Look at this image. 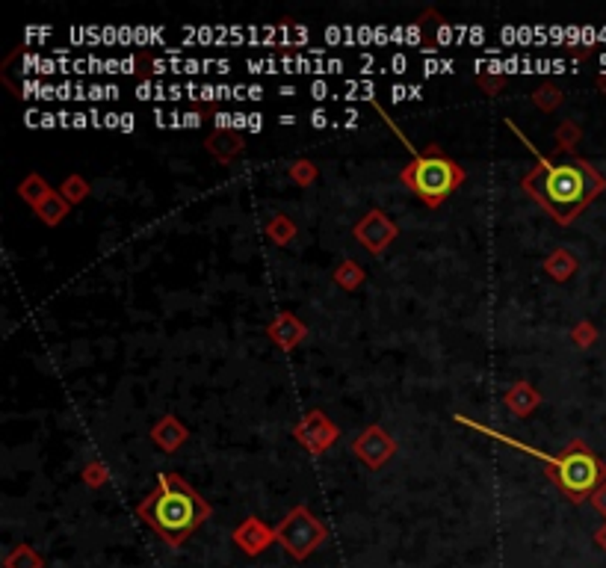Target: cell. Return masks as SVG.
<instances>
[{
	"mask_svg": "<svg viewBox=\"0 0 606 568\" xmlns=\"http://www.w3.org/2000/svg\"><path fill=\"white\" fill-rule=\"evenodd\" d=\"M520 187H524L556 222L571 225L580 213L603 193L606 181L589 160H580V157L544 160L541 157V163L532 166L524 175Z\"/></svg>",
	"mask_w": 606,
	"mask_h": 568,
	"instance_id": "obj_1",
	"label": "cell"
},
{
	"mask_svg": "<svg viewBox=\"0 0 606 568\" xmlns=\"http://www.w3.org/2000/svg\"><path fill=\"white\" fill-rule=\"evenodd\" d=\"M456 421L470 426V430H477V432L491 435V438H497V441H503L509 447L520 450V453L536 456L539 462H544V465H548V477L553 480V485L568 497V501H574V503L586 501V497H591L606 482V465L601 462V456L591 453L589 444H583V441H571L560 456H550V453H544V450L520 444V441H515V438H509V435L491 432L489 426H482V423L470 421V418H461V414H459Z\"/></svg>",
	"mask_w": 606,
	"mask_h": 568,
	"instance_id": "obj_2",
	"label": "cell"
},
{
	"mask_svg": "<svg viewBox=\"0 0 606 568\" xmlns=\"http://www.w3.org/2000/svg\"><path fill=\"white\" fill-rule=\"evenodd\" d=\"M139 515L148 521V527L160 539L169 544H181L210 515V506L193 485L184 482L177 473L166 471L157 477V489L142 497Z\"/></svg>",
	"mask_w": 606,
	"mask_h": 568,
	"instance_id": "obj_3",
	"label": "cell"
},
{
	"mask_svg": "<svg viewBox=\"0 0 606 568\" xmlns=\"http://www.w3.org/2000/svg\"><path fill=\"white\" fill-rule=\"evenodd\" d=\"M399 181L418 196L426 208H441L449 193H456L465 181V169L447 157L438 142H429L426 151L414 154V160L402 166Z\"/></svg>",
	"mask_w": 606,
	"mask_h": 568,
	"instance_id": "obj_4",
	"label": "cell"
},
{
	"mask_svg": "<svg viewBox=\"0 0 606 568\" xmlns=\"http://www.w3.org/2000/svg\"><path fill=\"white\" fill-rule=\"evenodd\" d=\"M276 539L296 556V560H305V556L326 539V530L314 518V512H308V506H293L290 515L278 524Z\"/></svg>",
	"mask_w": 606,
	"mask_h": 568,
	"instance_id": "obj_5",
	"label": "cell"
},
{
	"mask_svg": "<svg viewBox=\"0 0 606 568\" xmlns=\"http://www.w3.org/2000/svg\"><path fill=\"white\" fill-rule=\"evenodd\" d=\"M352 234L370 255H382V252H388V246L399 237V228L385 210H367L364 217L355 222Z\"/></svg>",
	"mask_w": 606,
	"mask_h": 568,
	"instance_id": "obj_6",
	"label": "cell"
},
{
	"mask_svg": "<svg viewBox=\"0 0 606 568\" xmlns=\"http://www.w3.org/2000/svg\"><path fill=\"white\" fill-rule=\"evenodd\" d=\"M293 438L308 450V453L323 456L326 450L340 438V426L331 423L319 409H314V411H308L305 418L293 426Z\"/></svg>",
	"mask_w": 606,
	"mask_h": 568,
	"instance_id": "obj_7",
	"label": "cell"
},
{
	"mask_svg": "<svg viewBox=\"0 0 606 568\" xmlns=\"http://www.w3.org/2000/svg\"><path fill=\"white\" fill-rule=\"evenodd\" d=\"M352 450H355V456H359L367 468L379 471V468H385L390 459H394L397 441L382 430V426L373 423V426H367V430H364L359 438H355Z\"/></svg>",
	"mask_w": 606,
	"mask_h": 568,
	"instance_id": "obj_8",
	"label": "cell"
},
{
	"mask_svg": "<svg viewBox=\"0 0 606 568\" xmlns=\"http://www.w3.org/2000/svg\"><path fill=\"white\" fill-rule=\"evenodd\" d=\"M267 338L276 343L278 350L284 352H293L299 343L308 338V326L302 323L299 317H296L293 311H278L276 317L269 320L267 326Z\"/></svg>",
	"mask_w": 606,
	"mask_h": 568,
	"instance_id": "obj_9",
	"label": "cell"
},
{
	"mask_svg": "<svg viewBox=\"0 0 606 568\" xmlns=\"http://www.w3.org/2000/svg\"><path fill=\"white\" fill-rule=\"evenodd\" d=\"M272 539H276V530H269L264 521H258V518H246L243 524L234 530V542L252 556L264 551L267 544H272Z\"/></svg>",
	"mask_w": 606,
	"mask_h": 568,
	"instance_id": "obj_10",
	"label": "cell"
},
{
	"mask_svg": "<svg viewBox=\"0 0 606 568\" xmlns=\"http://www.w3.org/2000/svg\"><path fill=\"white\" fill-rule=\"evenodd\" d=\"M205 148H207L219 163H231V160H237V157L243 154L246 142H243V137L237 134L234 127H219V130H213V134L205 139Z\"/></svg>",
	"mask_w": 606,
	"mask_h": 568,
	"instance_id": "obj_11",
	"label": "cell"
},
{
	"mask_svg": "<svg viewBox=\"0 0 606 568\" xmlns=\"http://www.w3.org/2000/svg\"><path fill=\"white\" fill-rule=\"evenodd\" d=\"M503 402H506V409L515 414V418H530V414L541 406V394H539L532 382L520 379V382H515V385L503 394Z\"/></svg>",
	"mask_w": 606,
	"mask_h": 568,
	"instance_id": "obj_12",
	"label": "cell"
},
{
	"mask_svg": "<svg viewBox=\"0 0 606 568\" xmlns=\"http://www.w3.org/2000/svg\"><path fill=\"white\" fill-rule=\"evenodd\" d=\"M187 438H189V430L175 418V414H166V418H160L151 426V441L157 444L163 453H175Z\"/></svg>",
	"mask_w": 606,
	"mask_h": 568,
	"instance_id": "obj_13",
	"label": "cell"
},
{
	"mask_svg": "<svg viewBox=\"0 0 606 568\" xmlns=\"http://www.w3.org/2000/svg\"><path fill=\"white\" fill-rule=\"evenodd\" d=\"M577 255L568 252V248H553V252L544 258V272L556 281H568L577 272Z\"/></svg>",
	"mask_w": 606,
	"mask_h": 568,
	"instance_id": "obj_14",
	"label": "cell"
},
{
	"mask_svg": "<svg viewBox=\"0 0 606 568\" xmlns=\"http://www.w3.org/2000/svg\"><path fill=\"white\" fill-rule=\"evenodd\" d=\"M51 193H54V187L47 184L39 172H30V175L18 184V196H21L24 201H27L30 208H39L42 201H45L47 196H51Z\"/></svg>",
	"mask_w": 606,
	"mask_h": 568,
	"instance_id": "obj_15",
	"label": "cell"
},
{
	"mask_svg": "<svg viewBox=\"0 0 606 568\" xmlns=\"http://www.w3.org/2000/svg\"><path fill=\"white\" fill-rule=\"evenodd\" d=\"M68 208H71L68 201H66L63 196H59L56 189H54V193L47 196V198L42 201L39 208H33V210H35V217H39V219H42V222L47 225V228H56V225L66 219Z\"/></svg>",
	"mask_w": 606,
	"mask_h": 568,
	"instance_id": "obj_16",
	"label": "cell"
},
{
	"mask_svg": "<svg viewBox=\"0 0 606 568\" xmlns=\"http://www.w3.org/2000/svg\"><path fill=\"white\" fill-rule=\"evenodd\" d=\"M264 234L276 246H288V243H293V237H296V222L290 217H284V213H272V217L267 219V225H264Z\"/></svg>",
	"mask_w": 606,
	"mask_h": 568,
	"instance_id": "obj_17",
	"label": "cell"
},
{
	"mask_svg": "<svg viewBox=\"0 0 606 568\" xmlns=\"http://www.w3.org/2000/svg\"><path fill=\"white\" fill-rule=\"evenodd\" d=\"M331 279H335V284H340V288L347 290V293H352V290H359L361 284H364L367 272L359 264H355V260H340V264L335 267V272H331Z\"/></svg>",
	"mask_w": 606,
	"mask_h": 568,
	"instance_id": "obj_18",
	"label": "cell"
},
{
	"mask_svg": "<svg viewBox=\"0 0 606 568\" xmlns=\"http://www.w3.org/2000/svg\"><path fill=\"white\" fill-rule=\"evenodd\" d=\"M553 139H556V148H553V157H560V154H574L577 142L583 139V130H580L577 122H565L553 130Z\"/></svg>",
	"mask_w": 606,
	"mask_h": 568,
	"instance_id": "obj_19",
	"label": "cell"
},
{
	"mask_svg": "<svg viewBox=\"0 0 606 568\" xmlns=\"http://www.w3.org/2000/svg\"><path fill=\"white\" fill-rule=\"evenodd\" d=\"M441 15H438L435 9H426L423 15L418 18V24H414V33H420V47L423 51H435L438 42H435V30L441 27Z\"/></svg>",
	"mask_w": 606,
	"mask_h": 568,
	"instance_id": "obj_20",
	"label": "cell"
},
{
	"mask_svg": "<svg viewBox=\"0 0 606 568\" xmlns=\"http://www.w3.org/2000/svg\"><path fill=\"white\" fill-rule=\"evenodd\" d=\"M562 101H565V95L560 86H553V83H544V86L532 92V104H536L541 113H556L562 106Z\"/></svg>",
	"mask_w": 606,
	"mask_h": 568,
	"instance_id": "obj_21",
	"label": "cell"
},
{
	"mask_svg": "<svg viewBox=\"0 0 606 568\" xmlns=\"http://www.w3.org/2000/svg\"><path fill=\"white\" fill-rule=\"evenodd\" d=\"M89 193H92V187L83 175H68L63 187H59V196H63L68 205H80V201L89 198Z\"/></svg>",
	"mask_w": 606,
	"mask_h": 568,
	"instance_id": "obj_22",
	"label": "cell"
},
{
	"mask_svg": "<svg viewBox=\"0 0 606 568\" xmlns=\"http://www.w3.org/2000/svg\"><path fill=\"white\" fill-rule=\"evenodd\" d=\"M288 178L296 184V187H311L317 178H319V169H317V163L314 160H293L290 166H288Z\"/></svg>",
	"mask_w": 606,
	"mask_h": 568,
	"instance_id": "obj_23",
	"label": "cell"
},
{
	"mask_svg": "<svg viewBox=\"0 0 606 568\" xmlns=\"http://www.w3.org/2000/svg\"><path fill=\"white\" fill-rule=\"evenodd\" d=\"M106 480H110V471H106L101 459H95L83 468V482H86L89 489H101V485H106Z\"/></svg>",
	"mask_w": 606,
	"mask_h": 568,
	"instance_id": "obj_24",
	"label": "cell"
},
{
	"mask_svg": "<svg viewBox=\"0 0 606 568\" xmlns=\"http://www.w3.org/2000/svg\"><path fill=\"white\" fill-rule=\"evenodd\" d=\"M571 340L577 343L580 350H589L591 343L598 340V329H595V323H589V320H580V323L571 329Z\"/></svg>",
	"mask_w": 606,
	"mask_h": 568,
	"instance_id": "obj_25",
	"label": "cell"
},
{
	"mask_svg": "<svg viewBox=\"0 0 606 568\" xmlns=\"http://www.w3.org/2000/svg\"><path fill=\"white\" fill-rule=\"evenodd\" d=\"M6 568H42V563H39V556L27 548V544H21V548H15L9 553Z\"/></svg>",
	"mask_w": 606,
	"mask_h": 568,
	"instance_id": "obj_26",
	"label": "cell"
},
{
	"mask_svg": "<svg viewBox=\"0 0 606 568\" xmlns=\"http://www.w3.org/2000/svg\"><path fill=\"white\" fill-rule=\"evenodd\" d=\"M477 83H480V86L489 92V95H497V92L506 86V77H503V75H485V71H480Z\"/></svg>",
	"mask_w": 606,
	"mask_h": 568,
	"instance_id": "obj_27",
	"label": "cell"
},
{
	"mask_svg": "<svg viewBox=\"0 0 606 568\" xmlns=\"http://www.w3.org/2000/svg\"><path fill=\"white\" fill-rule=\"evenodd\" d=\"M591 501H595V506H598V512H601V515L606 518V482L601 485V489H598L595 494H591Z\"/></svg>",
	"mask_w": 606,
	"mask_h": 568,
	"instance_id": "obj_28",
	"label": "cell"
},
{
	"mask_svg": "<svg viewBox=\"0 0 606 568\" xmlns=\"http://www.w3.org/2000/svg\"><path fill=\"white\" fill-rule=\"evenodd\" d=\"M598 544H601V548L606 551V524H603V527L598 530Z\"/></svg>",
	"mask_w": 606,
	"mask_h": 568,
	"instance_id": "obj_29",
	"label": "cell"
},
{
	"mask_svg": "<svg viewBox=\"0 0 606 568\" xmlns=\"http://www.w3.org/2000/svg\"><path fill=\"white\" fill-rule=\"evenodd\" d=\"M598 89L606 95V75H601V77H598Z\"/></svg>",
	"mask_w": 606,
	"mask_h": 568,
	"instance_id": "obj_30",
	"label": "cell"
}]
</instances>
